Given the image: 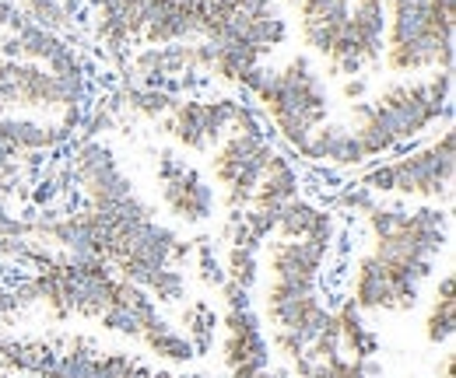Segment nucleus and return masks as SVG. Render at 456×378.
Masks as SVG:
<instances>
[{
  "label": "nucleus",
  "instance_id": "7",
  "mask_svg": "<svg viewBox=\"0 0 456 378\" xmlns=\"http://www.w3.org/2000/svg\"><path fill=\"white\" fill-rule=\"evenodd\" d=\"M456 316H453V273H446L436 287V298H432V309L425 316V340L432 347H443L453 340Z\"/></svg>",
  "mask_w": 456,
  "mask_h": 378
},
{
  "label": "nucleus",
  "instance_id": "8",
  "mask_svg": "<svg viewBox=\"0 0 456 378\" xmlns=\"http://www.w3.org/2000/svg\"><path fill=\"white\" fill-rule=\"evenodd\" d=\"M137 343H141L148 354H155L159 361H169V365H186V361L193 358V350H190L186 336H183V333H175L166 319H155V323L137 336Z\"/></svg>",
  "mask_w": 456,
  "mask_h": 378
},
{
  "label": "nucleus",
  "instance_id": "5",
  "mask_svg": "<svg viewBox=\"0 0 456 378\" xmlns=\"http://www.w3.org/2000/svg\"><path fill=\"white\" fill-rule=\"evenodd\" d=\"M159 172H162V204L172 217L186 221V224H200L215 214L218 200H215V189L200 179L197 168L175 158V155H162L159 162Z\"/></svg>",
  "mask_w": 456,
  "mask_h": 378
},
{
  "label": "nucleus",
  "instance_id": "6",
  "mask_svg": "<svg viewBox=\"0 0 456 378\" xmlns=\"http://www.w3.org/2000/svg\"><path fill=\"white\" fill-rule=\"evenodd\" d=\"M327 253L323 245L313 242H271L267 245V263H271V280L291 284L298 291H316L323 280V267H327Z\"/></svg>",
  "mask_w": 456,
  "mask_h": 378
},
{
  "label": "nucleus",
  "instance_id": "12",
  "mask_svg": "<svg viewBox=\"0 0 456 378\" xmlns=\"http://www.w3.org/2000/svg\"><path fill=\"white\" fill-rule=\"evenodd\" d=\"M365 92H369V81H365V77H351V81H344V99L362 102V99H365Z\"/></svg>",
  "mask_w": 456,
  "mask_h": 378
},
{
  "label": "nucleus",
  "instance_id": "13",
  "mask_svg": "<svg viewBox=\"0 0 456 378\" xmlns=\"http://www.w3.org/2000/svg\"><path fill=\"white\" fill-rule=\"evenodd\" d=\"M436 378H453V354H446V358H443V368L436 372Z\"/></svg>",
  "mask_w": 456,
  "mask_h": 378
},
{
  "label": "nucleus",
  "instance_id": "9",
  "mask_svg": "<svg viewBox=\"0 0 456 378\" xmlns=\"http://www.w3.org/2000/svg\"><path fill=\"white\" fill-rule=\"evenodd\" d=\"M183 326H186V343L193 350V358H208L215 347V333H218V312L208 302H193L183 312Z\"/></svg>",
  "mask_w": 456,
  "mask_h": 378
},
{
  "label": "nucleus",
  "instance_id": "4",
  "mask_svg": "<svg viewBox=\"0 0 456 378\" xmlns=\"http://www.w3.org/2000/svg\"><path fill=\"white\" fill-rule=\"evenodd\" d=\"M74 175L85 189V197L92 200V207H126L137 200L134 182L123 175V168L116 165L113 151L106 144H85L74 155Z\"/></svg>",
  "mask_w": 456,
  "mask_h": 378
},
{
  "label": "nucleus",
  "instance_id": "11",
  "mask_svg": "<svg viewBox=\"0 0 456 378\" xmlns=\"http://www.w3.org/2000/svg\"><path fill=\"white\" fill-rule=\"evenodd\" d=\"M200 280H204L208 287H222V284H225V270L218 267L211 245H200Z\"/></svg>",
  "mask_w": 456,
  "mask_h": 378
},
{
  "label": "nucleus",
  "instance_id": "3",
  "mask_svg": "<svg viewBox=\"0 0 456 378\" xmlns=\"http://www.w3.org/2000/svg\"><path fill=\"white\" fill-rule=\"evenodd\" d=\"M232 112H235L232 99H211V102L186 99V102H172L169 119L162 126L186 151H211L228 133Z\"/></svg>",
  "mask_w": 456,
  "mask_h": 378
},
{
  "label": "nucleus",
  "instance_id": "10",
  "mask_svg": "<svg viewBox=\"0 0 456 378\" xmlns=\"http://www.w3.org/2000/svg\"><path fill=\"white\" fill-rule=\"evenodd\" d=\"M256 270H260V263H256V253L253 249H242V245H232L228 249V260H225V280L232 284H239V287H253V280H256Z\"/></svg>",
  "mask_w": 456,
  "mask_h": 378
},
{
  "label": "nucleus",
  "instance_id": "2",
  "mask_svg": "<svg viewBox=\"0 0 456 378\" xmlns=\"http://www.w3.org/2000/svg\"><path fill=\"white\" fill-rule=\"evenodd\" d=\"M222 326V365L232 378H264L271 368V343L264 336V326L256 312L246 309H225L218 316Z\"/></svg>",
  "mask_w": 456,
  "mask_h": 378
},
{
  "label": "nucleus",
  "instance_id": "1",
  "mask_svg": "<svg viewBox=\"0 0 456 378\" xmlns=\"http://www.w3.org/2000/svg\"><path fill=\"white\" fill-rule=\"evenodd\" d=\"M362 189H383L403 193L414 200H450L453 197V130L446 126L439 141H432L421 151H411L403 158L369 168L358 179Z\"/></svg>",
  "mask_w": 456,
  "mask_h": 378
},
{
  "label": "nucleus",
  "instance_id": "14",
  "mask_svg": "<svg viewBox=\"0 0 456 378\" xmlns=\"http://www.w3.org/2000/svg\"><path fill=\"white\" fill-rule=\"evenodd\" d=\"M0 378H7V375H4V372H0Z\"/></svg>",
  "mask_w": 456,
  "mask_h": 378
}]
</instances>
